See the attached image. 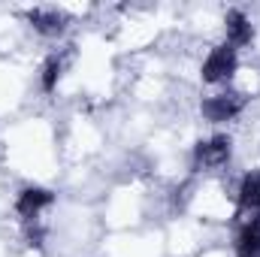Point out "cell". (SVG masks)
<instances>
[{"label":"cell","mask_w":260,"mask_h":257,"mask_svg":"<svg viewBox=\"0 0 260 257\" xmlns=\"http://www.w3.org/2000/svg\"><path fill=\"white\" fill-rule=\"evenodd\" d=\"M239 67V58H236V49L233 46H215L209 52V58L203 61V82L209 85H218V82H227Z\"/></svg>","instance_id":"cell-1"},{"label":"cell","mask_w":260,"mask_h":257,"mask_svg":"<svg viewBox=\"0 0 260 257\" xmlns=\"http://www.w3.org/2000/svg\"><path fill=\"white\" fill-rule=\"evenodd\" d=\"M230 160V139L212 136L206 142H197L194 148V170H218Z\"/></svg>","instance_id":"cell-2"},{"label":"cell","mask_w":260,"mask_h":257,"mask_svg":"<svg viewBox=\"0 0 260 257\" xmlns=\"http://www.w3.org/2000/svg\"><path fill=\"white\" fill-rule=\"evenodd\" d=\"M55 203V194L46 191V188H24L15 200V212L24 218V221H37L43 209H49Z\"/></svg>","instance_id":"cell-3"},{"label":"cell","mask_w":260,"mask_h":257,"mask_svg":"<svg viewBox=\"0 0 260 257\" xmlns=\"http://www.w3.org/2000/svg\"><path fill=\"white\" fill-rule=\"evenodd\" d=\"M242 112V97L239 94H215L203 103V115L209 121H230Z\"/></svg>","instance_id":"cell-4"},{"label":"cell","mask_w":260,"mask_h":257,"mask_svg":"<svg viewBox=\"0 0 260 257\" xmlns=\"http://www.w3.org/2000/svg\"><path fill=\"white\" fill-rule=\"evenodd\" d=\"M224 24H227V46L239 49V46H248V43H251L254 27H251V21H248V15H245V12H239V9L227 12Z\"/></svg>","instance_id":"cell-5"},{"label":"cell","mask_w":260,"mask_h":257,"mask_svg":"<svg viewBox=\"0 0 260 257\" xmlns=\"http://www.w3.org/2000/svg\"><path fill=\"white\" fill-rule=\"evenodd\" d=\"M236 203H239V212H245L248 218L251 215H260V173H248L239 182Z\"/></svg>","instance_id":"cell-6"},{"label":"cell","mask_w":260,"mask_h":257,"mask_svg":"<svg viewBox=\"0 0 260 257\" xmlns=\"http://www.w3.org/2000/svg\"><path fill=\"white\" fill-rule=\"evenodd\" d=\"M236 257H260V215L245 218L236 236Z\"/></svg>","instance_id":"cell-7"},{"label":"cell","mask_w":260,"mask_h":257,"mask_svg":"<svg viewBox=\"0 0 260 257\" xmlns=\"http://www.w3.org/2000/svg\"><path fill=\"white\" fill-rule=\"evenodd\" d=\"M30 24H34L40 34L55 37V34H61V30H64L67 18L58 12V9H34V12H30Z\"/></svg>","instance_id":"cell-8"},{"label":"cell","mask_w":260,"mask_h":257,"mask_svg":"<svg viewBox=\"0 0 260 257\" xmlns=\"http://www.w3.org/2000/svg\"><path fill=\"white\" fill-rule=\"evenodd\" d=\"M61 73H64V61L58 55H52L43 67V91H55L58 82H61Z\"/></svg>","instance_id":"cell-9"}]
</instances>
